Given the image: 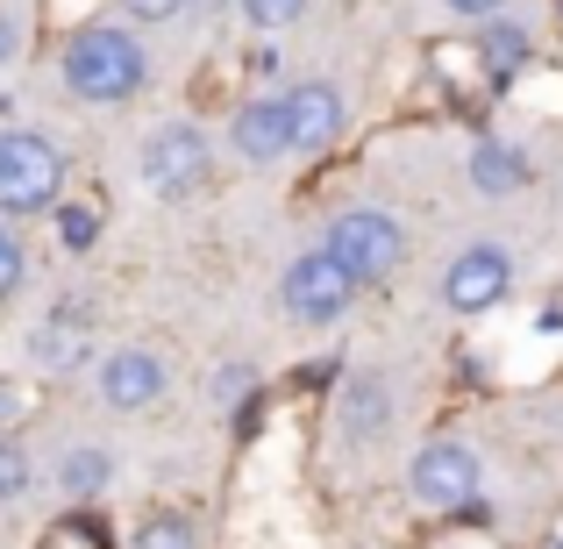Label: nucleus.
Returning <instances> with one entry per match:
<instances>
[{"instance_id": "1a4fd4ad", "label": "nucleus", "mask_w": 563, "mask_h": 549, "mask_svg": "<svg viewBox=\"0 0 563 549\" xmlns=\"http://www.w3.org/2000/svg\"><path fill=\"white\" fill-rule=\"evenodd\" d=\"M165 385H172V371H165L157 350H114V358H100V399H108V407H122V414L157 407V399H165Z\"/></svg>"}, {"instance_id": "ddd939ff", "label": "nucleus", "mask_w": 563, "mask_h": 549, "mask_svg": "<svg viewBox=\"0 0 563 549\" xmlns=\"http://www.w3.org/2000/svg\"><path fill=\"white\" fill-rule=\"evenodd\" d=\"M57 485H65L71 499H100V493L114 485V457L100 450V442H79V450L57 464Z\"/></svg>"}, {"instance_id": "0eeeda50", "label": "nucleus", "mask_w": 563, "mask_h": 549, "mask_svg": "<svg viewBox=\"0 0 563 549\" xmlns=\"http://www.w3.org/2000/svg\"><path fill=\"white\" fill-rule=\"evenodd\" d=\"M136 172H143V186L165 193V200L192 193V186H200V172H207V136H200V122H165V129H151V136H143Z\"/></svg>"}, {"instance_id": "393cba45", "label": "nucleus", "mask_w": 563, "mask_h": 549, "mask_svg": "<svg viewBox=\"0 0 563 549\" xmlns=\"http://www.w3.org/2000/svg\"><path fill=\"white\" fill-rule=\"evenodd\" d=\"M14 414H22V399H14V385H0V428H8Z\"/></svg>"}, {"instance_id": "39448f33", "label": "nucleus", "mask_w": 563, "mask_h": 549, "mask_svg": "<svg viewBox=\"0 0 563 549\" xmlns=\"http://www.w3.org/2000/svg\"><path fill=\"white\" fill-rule=\"evenodd\" d=\"M478 457L464 450V442H421L413 450V464H407V493H413V507H428V514H471L478 507Z\"/></svg>"}, {"instance_id": "b1692460", "label": "nucleus", "mask_w": 563, "mask_h": 549, "mask_svg": "<svg viewBox=\"0 0 563 549\" xmlns=\"http://www.w3.org/2000/svg\"><path fill=\"white\" fill-rule=\"evenodd\" d=\"M14 51H22V36H14V22H8V14H0V65H8Z\"/></svg>"}, {"instance_id": "f257e3e1", "label": "nucleus", "mask_w": 563, "mask_h": 549, "mask_svg": "<svg viewBox=\"0 0 563 549\" xmlns=\"http://www.w3.org/2000/svg\"><path fill=\"white\" fill-rule=\"evenodd\" d=\"M57 72H65L71 100H86V108H122V100L143 94V79H151V57H143V43L129 36V29L86 22L79 36L65 43Z\"/></svg>"}, {"instance_id": "4468645a", "label": "nucleus", "mask_w": 563, "mask_h": 549, "mask_svg": "<svg viewBox=\"0 0 563 549\" xmlns=\"http://www.w3.org/2000/svg\"><path fill=\"white\" fill-rule=\"evenodd\" d=\"M385 421H393V393H385V378H350V399H343V428H350L357 442H372Z\"/></svg>"}, {"instance_id": "aec40b11", "label": "nucleus", "mask_w": 563, "mask_h": 549, "mask_svg": "<svg viewBox=\"0 0 563 549\" xmlns=\"http://www.w3.org/2000/svg\"><path fill=\"white\" fill-rule=\"evenodd\" d=\"M51 215H57V235H65V250H86V243L100 235V215H93V207H65V200H57Z\"/></svg>"}, {"instance_id": "412c9836", "label": "nucleus", "mask_w": 563, "mask_h": 549, "mask_svg": "<svg viewBox=\"0 0 563 549\" xmlns=\"http://www.w3.org/2000/svg\"><path fill=\"white\" fill-rule=\"evenodd\" d=\"M129 14H136V22H172V14L186 8V0H122Z\"/></svg>"}, {"instance_id": "6ab92c4d", "label": "nucleus", "mask_w": 563, "mask_h": 549, "mask_svg": "<svg viewBox=\"0 0 563 549\" xmlns=\"http://www.w3.org/2000/svg\"><path fill=\"white\" fill-rule=\"evenodd\" d=\"M300 14H307V0H243V22L264 29V36H272V29H292Z\"/></svg>"}, {"instance_id": "423d86ee", "label": "nucleus", "mask_w": 563, "mask_h": 549, "mask_svg": "<svg viewBox=\"0 0 563 549\" xmlns=\"http://www.w3.org/2000/svg\"><path fill=\"white\" fill-rule=\"evenodd\" d=\"M507 286H514V250L507 243H471L442 272V307L450 315H485V307L507 300Z\"/></svg>"}, {"instance_id": "6e6552de", "label": "nucleus", "mask_w": 563, "mask_h": 549, "mask_svg": "<svg viewBox=\"0 0 563 549\" xmlns=\"http://www.w3.org/2000/svg\"><path fill=\"white\" fill-rule=\"evenodd\" d=\"M278 108H286L292 151H329V143L343 136V94H335L329 79H292L286 94H278Z\"/></svg>"}, {"instance_id": "9d476101", "label": "nucleus", "mask_w": 563, "mask_h": 549, "mask_svg": "<svg viewBox=\"0 0 563 549\" xmlns=\"http://www.w3.org/2000/svg\"><path fill=\"white\" fill-rule=\"evenodd\" d=\"M229 151L243 157V165H278V157L292 151V143H286V108H278L272 94H264V100H243V108H235V122H229Z\"/></svg>"}, {"instance_id": "dca6fc26", "label": "nucleus", "mask_w": 563, "mask_h": 549, "mask_svg": "<svg viewBox=\"0 0 563 549\" xmlns=\"http://www.w3.org/2000/svg\"><path fill=\"white\" fill-rule=\"evenodd\" d=\"M521 57H528V29H521V22H507V14H493V29H485V65L507 79Z\"/></svg>"}, {"instance_id": "9b49d317", "label": "nucleus", "mask_w": 563, "mask_h": 549, "mask_svg": "<svg viewBox=\"0 0 563 549\" xmlns=\"http://www.w3.org/2000/svg\"><path fill=\"white\" fill-rule=\"evenodd\" d=\"M86 350H93V329H86L79 307H57V315H43L29 329V364L36 371H79Z\"/></svg>"}, {"instance_id": "7ed1b4c3", "label": "nucleus", "mask_w": 563, "mask_h": 549, "mask_svg": "<svg viewBox=\"0 0 563 549\" xmlns=\"http://www.w3.org/2000/svg\"><path fill=\"white\" fill-rule=\"evenodd\" d=\"M321 250H329L357 286H385V278L399 272V257H407V229H399L393 215H378V207H350V215L329 221V243Z\"/></svg>"}, {"instance_id": "20e7f679", "label": "nucleus", "mask_w": 563, "mask_h": 549, "mask_svg": "<svg viewBox=\"0 0 563 549\" xmlns=\"http://www.w3.org/2000/svg\"><path fill=\"white\" fill-rule=\"evenodd\" d=\"M357 293L364 286L329 257V250H300V257L286 264V278H278V300H286V315L300 321V329H335Z\"/></svg>"}, {"instance_id": "f03ea898", "label": "nucleus", "mask_w": 563, "mask_h": 549, "mask_svg": "<svg viewBox=\"0 0 563 549\" xmlns=\"http://www.w3.org/2000/svg\"><path fill=\"white\" fill-rule=\"evenodd\" d=\"M65 193V151L43 129H0V215H51Z\"/></svg>"}, {"instance_id": "2eb2a0df", "label": "nucleus", "mask_w": 563, "mask_h": 549, "mask_svg": "<svg viewBox=\"0 0 563 549\" xmlns=\"http://www.w3.org/2000/svg\"><path fill=\"white\" fill-rule=\"evenodd\" d=\"M129 549H200V536H192V521H186V514H143V521H136V542H129Z\"/></svg>"}, {"instance_id": "f3484780", "label": "nucleus", "mask_w": 563, "mask_h": 549, "mask_svg": "<svg viewBox=\"0 0 563 549\" xmlns=\"http://www.w3.org/2000/svg\"><path fill=\"white\" fill-rule=\"evenodd\" d=\"M29 485H36V464H29V450L0 436V507H14V499H22Z\"/></svg>"}, {"instance_id": "5701e85b", "label": "nucleus", "mask_w": 563, "mask_h": 549, "mask_svg": "<svg viewBox=\"0 0 563 549\" xmlns=\"http://www.w3.org/2000/svg\"><path fill=\"white\" fill-rule=\"evenodd\" d=\"M450 8H456V14H478V22H493V14L507 8V0H450Z\"/></svg>"}, {"instance_id": "f8f14e48", "label": "nucleus", "mask_w": 563, "mask_h": 549, "mask_svg": "<svg viewBox=\"0 0 563 549\" xmlns=\"http://www.w3.org/2000/svg\"><path fill=\"white\" fill-rule=\"evenodd\" d=\"M471 186H478L485 200H507V193L528 186V157L514 151V143H478V151H471Z\"/></svg>"}, {"instance_id": "a211bd4d", "label": "nucleus", "mask_w": 563, "mask_h": 549, "mask_svg": "<svg viewBox=\"0 0 563 549\" xmlns=\"http://www.w3.org/2000/svg\"><path fill=\"white\" fill-rule=\"evenodd\" d=\"M22 278H29V250H22V235H14V229H0V307L22 293Z\"/></svg>"}, {"instance_id": "4be33fe9", "label": "nucleus", "mask_w": 563, "mask_h": 549, "mask_svg": "<svg viewBox=\"0 0 563 549\" xmlns=\"http://www.w3.org/2000/svg\"><path fill=\"white\" fill-rule=\"evenodd\" d=\"M243 385H250V364H229V371H221V385H214V393H221V399H243Z\"/></svg>"}]
</instances>
